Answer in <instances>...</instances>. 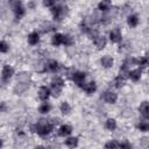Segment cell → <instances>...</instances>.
I'll list each match as a JSON object with an SVG mask.
<instances>
[{
    "label": "cell",
    "instance_id": "4316f807",
    "mask_svg": "<svg viewBox=\"0 0 149 149\" xmlns=\"http://www.w3.org/2000/svg\"><path fill=\"white\" fill-rule=\"evenodd\" d=\"M59 112H61V114H63V115H69L70 113H71V111H72V106L70 105V102L69 101H66V100H64V101H62L61 104H59Z\"/></svg>",
    "mask_w": 149,
    "mask_h": 149
},
{
    "label": "cell",
    "instance_id": "e575fe53",
    "mask_svg": "<svg viewBox=\"0 0 149 149\" xmlns=\"http://www.w3.org/2000/svg\"><path fill=\"white\" fill-rule=\"evenodd\" d=\"M56 3H57V1H55V0H43V1H42L43 7L47 8V9H49V10H50Z\"/></svg>",
    "mask_w": 149,
    "mask_h": 149
},
{
    "label": "cell",
    "instance_id": "d590c367",
    "mask_svg": "<svg viewBox=\"0 0 149 149\" xmlns=\"http://www.w3.org/2000/svg\"><path fill=\"white\" fill-rule=\"evenodd\" d=\"M140 146L143 149H149V136H142L140 139Z\"/></svg>",
    "mask_w": 149,
    "mask_h": 149
},
{
    "label": "cell",
    "instance_id": "603a6c76",
    "mask_svg": "<svg viewBox=\"0 0 149 149\" xmlns=\"http://www.w3.org/2000/svg\"><path fill=\"white\" fill-rule=\"evenodd\" d=\"M79 144V137L78 136H73V135H70L68 137H65L64 140V146L69 149H76Z\"/></svg>",
    "mask_w": 149,
    "mask_h": 149
},
{
    "label": "cell",
    "instance_id": "74e56055",
    "mask_svg": "<svg viewBox=\"0 0 149 149\" xmlns=\"http://www.w3.org/2000/svg\"><path fill=\"white\" fill-rule=\"evenodd\" d=\"M6 111H7V105H6V101H1V104H0V112L5 113Z\"/></svg>",
    "mask_w": 149,
    "mask_h": 149
},
{
    "label": "cell",
    "instance_id": "4dcf8cb0",
    "mask_svg": "<svg viewBox=\"0 0 149 149\" xmlns=\"http://www.w3.org/2000/svg\"><path fill=\"white\" fill-rule=\"evenodd\" d=\"M74 43H76V41H74V38L72 37V35H70V34H64V43H63L64 47L70 48V47H73Z\"/></svg>",
    "mask_w": 149,
    "mask_h": 149
},
{
    "label": "cell",
    "instance_id": "836d02e7",
    "mask_svg": "<svg viewBox=\"0 0 149 149\" xmlns=\"http://www.w3.org/2000/svg\"><path fill=\"white\" fill-rule=\"evenodd\" d=\"M147 66H149V63H148V61L146 59V57H144V56L137 57V68H141V69L143 70V69L147 68Z\"/></svg>",
    "mask_w": 149,
    "mask_h": 149
},
{
    "label": "cell",
    "instance_id": "6da1fadb",
    "mask_svg": "<svg viewBox=\"0 0 149 149\" xmlns=\"http://www.w3.org/2000/svg\"><path fill=\"white\" fill-rule=\"evenodd\" d=\"M56 125H57V121H55V119L41 118L36 122H34L29 126V132L34 133L41 137H45V136H49L54 132Z\"/></svg>",
    "mask_w": 149,
    "mask_h": 149
},
{
    "label": "cell",
    "instance_id": "8fae6325",
    "mask_svg": "<svg viewBox=\"0 0 149 149\" xmlns=\"http://www.w3.org/2000/svg\"><path fill=\"white\" fill-rule=\"evenodd\" d=\"M72 132H73V127L71 125H69V123H62L57 128V136L65 139V137L72 135Z\"/></svg>",
    "mask_w": 149,
    "mask_h": 149
},
{
    "label": "cell",
    "instance_id": "b9f144b4",
    "mask_svg": "<svg viewBox=\"0 0 149 149\" xmlns=\"http://www.w3.org/2000/svg\"><path fill=\"white\" fill-rule=\"evenodd\" d=\"M148 74H149V69H148Z\"/></svg>",
    "mask_w": 149,
    "mask_h": 149
},
{
    "label": "cell",
    "instance_id": "83f0119b",
    "mask_svg": "<svg viewBox=\"0 0 149 149\" xmlns=\"http://www.w3.org/2000/svg\"><path fill=\"white\" fill-rule=\"evenodd\" d=\"M40 28H41V31L44 33V34H48V33H50V31L56 33L54 23H51V22H49V21H43V22L41 23Z\"/></svg>",
    "mask_w": 149,
    "mask_h": 149
},
{
    "label": "cell",
    "instance_id": "7a4b0ae2",
    "mask_svg": "<svg viewBox=\"0 0 149 149\" xmlns=\"http://www.w3.org/2000/svg\"><path fill=\"white\" fill-rule=\"evenodd\" d=\"M50 13L55 22H62L69 14V6L64 2H57L50 9Z\"/></svg>",
    "mask_w": 149,
    "mask_h": 149
},
{
    "label": "cell",
    "instance_id": "2e32d148",
    "mask_svg": "<svg viewBox=\"0 0 149 149\" xmlns=\"http://www.w3.org/2000/svg\"><path fill=\"white\" fill-rule=\"evenodd\" d=\"M30 87V84H24V83H15L14 86L12 87V92L15 95H22L26 93Z\"/></svg>",
    "mask_w": 149,
    "mask_h": 149
},
{
    "label": "cell",
    "instance_id": "f1b7e54d",
    "mask_svg": "<svg viewBox=\"0 0 149 149\" xmlns=\"http://www.w3.org/2000/svg\"><path fill=\"white\" fill-rule=\"evenodd\" d=\"M136 129L141 133H148L149 132V121L148 120H140L136 123Z\"/></svg>",
    "mask_w": 149,
    "mask_h": 149
},
{
    "label": "cell",
    "instance_id": "1f68e13d",
    "mask_svg": "<svg viewBox=\"0 0 149 149\" xmlns=\"http://www.w3.org/2000/svg\"><path fill=\"white\" fill-rule=\"evenodd\" d=\"M119 149H133V143L129 140L123 139L119 142Z\"/></svg>",
    "mask_w": 149,
    "mask_h": 149
},
{
    "label": "cell",
    "instance_id": "ac0fdd59",
    "mask_svg": "<svg viewBox=\"0 0 149 149\" xmlns=\"http://www.w3.org/2000/svg\"><path fill=\"white\" fill-rule=\"evenodd\" d=\"M40 41H41V34L37 30H33L27 35V43L31 47L37 45L40 43Z\"/></svg>",
    "mask_w": 149,
    "mask_h": 149
},
{
    "label": "cell",
    "instance_id": "d6a6232c",
    "mask_svg": "<svg viewBox=\"0 0 149 149\" xmlns=\"http://www.w3.org/2000/svg\"><path fill=\"white\" fill-rule=\"evenodd\" d=\"M9 49H10L9 43H8L6 40H1V41H0V52H1L2 55H5V54H7V52L9 51Z\"/></svg>",
    "mask_w": 149,
    "mask_h": 149
},
{
    "label": "cell",
    "instance_id": "60d3db41",
    "mask_svg": "<svg viewBox=\"0 0 149 149\" xmlns=\"http://www.w3.org/2000/svg\"><path fill=\"white\" fill-rule=\"evenodd\" d=\"M143 56L146 57V59H147V61H148V63H149V51H147V52H146Z\"/></svg>",
    "mask_w": 149,
    "mask_h": 149
},
{
    "label": "cell",
    "instance_id": "e0dca14e",
    "mask_svg": "<svg viewBox=\"0 0 149 149\" xmlns=\"http://www.w3.org/2000/svg\"><path fill=\"white\" fill-rule=\"evenodd\" d=\"M139 114L141 115V118L143 120H148L149 121V101L143 100L142 102H140L139 107H137Z\"/></svg>",
    "mask_w": 149,
    "mask_h": 149
},
{
    "label": "cell",
    "instance_id": "ffe728a7",
    "mask_svg": "<svg viewBox=\"0 0 149 149\" xmlns=\"http://www.w3.org/2000/svg\"><path fill=\"white\" fill-rule=\"evenodd\" d=\"M126 23H127V26L129 28L134 29V28H136L140 24V16L136 13H130L126 17Z\"/></svg>",
    "mask_w": 149,
    "mask_h": 149
},
{
    "label": "cell",
    "instance_id": "7c38bea8",
    "mask_svg": "<svg viewBox=\"0 0 149 149\" xmlns=\"http://www.w3.org/2000/svg\"><path fill=\"white\" fill-rule=\"evenodd\" d=\"M114 62H115V61H114V57L111 56V55H108V54L102 55V56L100 57V59H99V63H100L101 68H102V69H106V70L112 69V68L114 66Z\"/></svg>",
    "mask_w": 149,
    "mask_h": 149
},
{
    "label": "cell",
    "instance_id": "8d00e7d4",
    "mask_svg": "<svg viewBox=\"0 0 149 149\" xmlns=\"http://www.w3.org/2000/svg\"><path fill=\"white\" fill-rule=\"evenodd\" d=\"M36 6H37V3H36L35 1H28V2L26 3L27 9H35V8H36Z\"/></svg>",
    "mask_w": 149,
    "mask_h": 149
},
{
    "label": "cell",
    "instance_id": "9a60e30c",
    "mask_svg": "<svg viewBox=\"0 0 149 149\" xmlns=\"http://www.w3.org/2000/svg\"><path fill=\"white\" fill-rule=\"evenodd\" d=\"M142 73H143V70L141 68L130 69L129 72H128V79L132 80L133 83H139L142 78Z\"/></svg>",
    "mask_w": 149,
    "mask_h": 149
},
{
    "label": "cell",
    "instance_id": "d6986e66",
    "mask_svg": "<svg viewBox=\"0 0 149 149\" xmlns=\"http://www.w3.org/2000/svg\"><path fill=\"white\" fill-rule=\"evenodd\" d=\"M81 90L85 92L86 95H92V94H94V93L97 92V90H98V84H97L95 80H88V81L85 83V85L83 86Z\"/></svg>",
    "mask_w": 149,
    "mask_h": 149
},
{
    "label": "cell",
    "instance_id": "cb8c5ba5",
    "mask_svg": "<svg viewBox=\"0 0 149 149\" xmlns=\"http://www.w3.org/2000/svg\"><path fill=\"white\" fill-rule=\"evenodd\" d=\"M126 83H127V78H126L125 76L119 74V73H118V74L114 77V79H113V86H114V88H116V90H121L122 87H125Z\"/></svg>",
    "mask_w": 149,
    "mask_h": 149
},
{
    "label": "cell",
    "instance_id": "ba28073f",
    "mask_svg": "<svg viewBox=\"0 0 149 149\" xmlns=\"http://www.w3.org/2000/svg\"><path fill=\"white\" fill-rule=\"evenodd\" d=\"M50 97H51L50 86H47V85H41V86H38V88H37V98L40 99L41 102L48 101Z\"/></svg>",
    "mask_w": 149,
    "mask_h": 149
},
{
    "label": "cell",
    "instance_id": "5b68a950",
    "mask_svg": "<svg viewBox=\"0 0 149 149\" xmlns=\"http://www.w3.org/2000/svg\"><path fill=\"white\" fill-rule=\"evenodd\" d=\"M87 78V73L85 71H80V70H76L73 72L70 73V79L73 81V84L76 86H78L79 88H83V86L85 85V83Z\"/></svg>",
    "mask_w": 149,
    "mask_h": 149
},
{
    "label": "cell",
    "instance_id": "484cf974",
    "mask_svg": "<svg viewBox=\"0 0 149 149\" xmlns=\"http://www.w3.org/2000/svg\"><path fill=\"white\" fill-rule=\"evenodd\" d=\"M51 109H52V106H51V104H50L49 101L41 102V104L38 105V107H37L38 113L42 114V115H47V114H49V113L51 112Z\"/></svg>",
    "mask_w": 149,
    "mask_h": 149
},
{
    "label": "cell",
    "instance_id": "f35d334b",
    "mask_svg": "<svg viewBox=\"0 0 149 149\" xmlns=\"http://www.w3.org/2000/svg\"><path fill=\"white\" fill-rule=\"evenodd\" d=\"M34 149H48V148L45 146H43V144H37V146L34 147Z\"/></svg>",
    "mask_w": 149,
    "mask_h": 149
},
{
    "label": "cell",
    "instance_id": "ab89813d",
    "mask_svg": "<svg viewBox=\"0 0 149 149\" xmlns=\"http://www.w3.org/2000/svg\"><path fill=\"white\" fill-rule=\"evenodd\" d=\"M16 134H17L19 136H23L26 133H24V132H22V129H17V130H16Z\"/></svg>",
    "mask_w": 149,
    "mask_h": 149
},
{
    "label": "cell",
    "instance_id": "4fadbf2b",
    "mask_svg": "<svg viewBox=\"0 0 149 149\" xmlns=\"http://www.w3.org/2000/svg\"><path fill=\"white\" fill-rule=\"evenodd\" d=\"M92 42H93V44H94V47H95V49L97 50H104L106 47H107V43H108V38L105 36V35H98L95 38H93L92 40Z\"/></svg>",
    "mask_w": 149,
    "mask_h": 149
},
{
    "label": "cell",
    "instance_id": "5bb4252c",
    "mask_svg": "<svg viewBox=\"0 0 149 149\" xmlns=\"http://www.w3.org/2000/svg\"><path fill=\"white\" fill-rule=\"evenodd\" d=\"M50 87H56V88H62L64 90L65 87V79L61 74H54L52 78L50 79Z\"/></svg>",
    "mask_w": 149,
    "mask_h": 149
},
{
    "label": "cell",
    "instance_id": "8992f818",
    "mask_svg": "<svg viewBox=\"0 0 149 149\" xmlns=\"http://www.w3.org/2000/svg\"><path fill=\"white\" fill-rule=\"evenodd\" d=\"M108 41L113 44H121L122 40H123V35H122V30L120 27H114L108 31V36H107Z\"/></svg>",
    "mask_w": 149,
    "mask_h": 149
},
{
    "label": "cell",
    "instance_id": "d4e9b609",
    "mask_svg": "<svg viewBox=\"0 0 149 149\" xmlns=\"http://www.w3.org/2000/svg\"><path fill=\"white\" fill-rule=\"evenodd\" d=\"M104 127L108 132H115L116 128H118V121H116V119H114V118H107L105 120Z\"/></svg>",
    "mask_w": 149,
    "mask_h": 149
},
{
    "label": "cell",
    "instance_id": "277c9868",
    "mask_svg": "<svg viewBox=\"0 0 149 149\" xmlns=\"http://www.w3.org/2000/svg\"><path fill=\"white\" fill-rule=\"evenodd\" d=\"M16 72L13 65L10 64H5L1 68V84L2 85H7L9 84V81L15 77Z\"/></svg>",
    "mask_w": 149,
    "mask_h": 149
},
{
    "label": "cell",
    "instance_id": "f546056e",
    "mask_svg": "<svg viewBox=\"0 0 149 149\" xmlns=\"http://www.w3.org/2000/svg\"><path fill=\"white\" fill-rule=\"evenodd\" d=\"M119 142L120 141H118L116 139H111L105 142L104 148L105 149H119Z\"/></svg>",
    "mask_w": 149,
    "mask_h": 149
},
{
    "label": "cell",
    "instance_id": "52a82bcc",
    "mask_svg": "<svg viewBox=\"0 0 149 149\" xmlns=\"http://www.w3.org/2000/svg\"><path fill=\"white\" fill-rule=\"evenodd\" d=\"M101 99H102L106 104H108V105H114V104H116V101H118V99H119V95H118V93H116L115 91H113V90H105V91L101 93Z\"/></svg>",
    "mask_w": 149,
    "mask_h": 149
},
{
    "label": "cell",
    "instance_id": "30bf717a",
    "mask_svg": "<svg viewBox=\"0 0 149 149\" xmlns=\"http://www.w3.org/2000/svg\"><path fill=\"white\" fill-rule=\"evenodd\" d=\"M15 80H16V83L31 84V80H33V74H31V72H29V71L22 70V71H19V72L15 74Z\"/></svg>",
    "mask_w": 149,
    "mask_h": 149
},
{
    "label": "cell",
    "instance_id": "3957f363",
    "mask_svg": "<svg viewBox=\"0 0 149 149\" xmlns=\"http://www.w3.org/2000/svg\"><path fill=\"white\" fill-rule=\"evenodd\" d=\"M9 6H10V9H12V13L14 15V19L15 21H20L27 13V7L26 5L20 1V0H13L9 2Z\"/></svg>",
    "mask_w": 149,
    "mask_h": 149
},
{
    "label": "cell",
    "instance_id": "44dd1931",
    "mask_svg": "<svg viewBox=\"0 0 149 149\" xmlns=\"http://www.w3.org/2000/svg\"><path fill=\"white\" fill-rule=\"evenodd\" d=\"M50 43H51L52 47H56V48L63 45V43H64V34L59 33V31L54 33L51 35V37H50Z\"/></svg>",
    "mask_w": 149,
    "mask_h": 149
},
{
    "label": "cell",
    "instance_id": "9c48e42d",
    "mask_svg": "<svg viewBox=\"0 0 149 149\" xmlns=\"http://www.w3.org/2000/svg\"><path fill=\"white\" fill-rule=\"evenodd\" d=\"M44 66H45V72H50V73H58L62 65L59 64L58 61L51 58V59H48L45 63H44Z\"/></svg>",
    "mask_w": 149,
    "mask_h": 149
},
{
    "label": "cell",
    "instance_id": "7402d4cb",
    "mask_svg": "<svg viewBox=\"0 0 149 149\" xmlns=\"http://www.w3.org/2000/svg\"><path fill=\"white\" fill-rule=\"evenodd\" d=\"M113 8V5H112V1H108V0H101L97 3V9L99 12H101L102 14H106V13H109Z\"/></svg>",
    "mask_w": 149,
    "mask_h": 149
}]
</instances>
